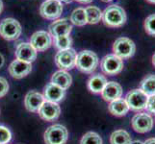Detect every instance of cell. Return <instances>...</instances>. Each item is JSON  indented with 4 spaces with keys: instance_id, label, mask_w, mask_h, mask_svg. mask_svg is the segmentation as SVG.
Instances as JSON below:
<instances>
[{
    "instance_id": "6da1fadb",
    "label": "cell",
    "mask_w": 155,
    "mask_h": 144,
    "mask_svg": "<svg viewBox=\"0 0 155 144\" xmlns=\"http://www.w3.org/2000/svg\"><path fill=\"white\" fill-rule=\"evenodd\" d=\"M102 21L109 28H119L124 26L127 20L126 13L119 5H110L102 12Z\"/></svg>"
},
{
    "instance_id": "7a4b0ae2",
    "label": "cell",
    "mask_w": 155,
    "mask_h": 144,
    "mask_svg": "<svg viewBox=\"0 0 155 144\" xmlns=\"http://www.w3.org/2000/svg\"><path fill=\"white\" fill-rule=\"evenodd\" d=\"M98 63V57L94 52L91 50H83L77 54L75 67L83 73L92 74L97 68Z\"/></svg>"
},
{
    "instance_id": "3957f363",
    "label": "cell",
    "mask_w": 155,
    "mask_h": 144,
    "mask_svg": "<svg viewBox=\"0 0 155 144\" xmlns=\"http://www.w3.org/2000/svg\"><path fill=\"white\" fill-rule=\"evenodd\" d=\"M112 49H113L114 55L120 58L121 60H126L134 56L136 52V45L131 39L126 38V37H120L115 40Z\"/></svg>"
},
{
    "instance_id": "277c9868",
    "label": "cell",
    "mask_w": 155,
    "mask_h": 144,
    "mask_svg": "<svg viewBox=\"0 0 155 144\" xmlns=\"http://www.w3.org/2000/svg\"><path fill=\"white\" fill-rule=\"evenodd\" d=\"M21 25L17 19L8 18L0 22V36L6 40H15L21 35Z\"/></svg>"
},
{
    "instance_id": "5b68a950",
    "label": "cell",
    "mask_w": 155,
    "mask_h": 144,
    "mask_svg": "<svg viewBox=\"0 0 155 144\" xmlns=\"http://www.w3.org/2000/svg\"><path fill=\"white\" fill-rule=\"evenodd\" d=\"M45 144H66L68 138V129L61 124H54L45 132Z\"/></svg>"
},
{
    "instance_id": "8992f818",
    "label": "cell",
    "mask_w": 155,
    "mask_h": 144,
    "mask_svg": "<svg viewBox=\"0 0 155 144\" xmlns=\"http://www.w3.org/2000/svg\"><path fill=\"white\" fill-rule=\"evenodd\" d=\"M101 70L108 76H115L122 71L124 67V60L114 54H108L102 58L100 62Z\"/></svg>"
},
{
    "instance_id": "52a82bcc",
    "label": "cell",
    "mask_w": 155,
    "mask_h": 144,
    "mask_svg": "<svg viewBox=\"0 0 155 144\" xmlns=\"http://www.w3.org/2000/svg\"><path fill=\"white\" fill-rule=\"evenodd\" d=\"M77 53L72 48L58 51L55 55V65L60 70H71L75 67Z\"/></svg>"
},
{
    "instance_id": "ba28073f",
    "label": "cell",
    "mask_w": 155,
    "mask_h": 144,
    "mask_svg": "<svg viewBox=\"0 0 155 144\" xmlns=\"http://www.w3.org/2000/svg\"><path fill=\"white\" fill-rule=\"evenodd\" d=\"M124 99L129 107V110L139 113L146 110L148 96L143 93L141 89H133L126 94Z\"/></svg>"
},
{
    "instance_id": "9c48e42d",
    "label": "cell",
    "mask_w": 155,
    "mask_h": 144,
    "mask_svg": "<svg viewBox=\"0 0 155 144\" xmlns=\"http://www.w3.org/2000/svg\"><path fill=\"white\" fill-rule=\"evenodd\" d=\"M63 5L59 0H45L40 7V14L44 18L55 20L61 17Z\"/></svg>"
},
{
    "instance_id": "30bf717a",
    "label": "cell",
    "mask_w": 155,
    "mask_h": 144,
    "mask_svg": "<svg viewBox=\"0 0 155 144\" xmlns=\"http://www.w3.org/2000/svg\"><path fill=\"white\" fill-rule=\"evenodd\" d=\"M154 121L152 116L147 113H139L132 117L131 126L139 134H146L152 130Z\"/></svg>"
},
{
    "instance_id": "8fae6325",
    "label": "cell",
    "mask_w": 155,
    "mask_h": 144,
    "mask_svg": "<svg viewBox=\"0 0 155 144\" xmlns=\"http://www.w3.org/2000/svg\"><path fill=\"white\" fill-rule=\"evenodd\" d=\"M38 114L42 120L52 122L59 118V116L61 114V108L58 105V103L45 101L40 110H38Z\"/></svg>"
},
{
    "instance_id": "7c38bea8",
    "label": "cell",
    "mask_w": 155,
    "mask_h": 144,
    "mask_svg": "<svg viewBox=\"0 0 155 144\" xmlns=\"http://www.w3.org/2000/svg\"><path fill=\"white\" fill-rule=\"evenodd\" d=\"M30 44L33 46L37 52L47 50L52 45V38L49 33L45 31H38L32 35Z\"/></svg>"
},
{
    "instance_id": "4fadbf2b",
    "label": "cell",
    "mask_w": 155,
    "mask_h": 144,
    "mask_svg": "<svg viewBox=\"0 0 155 144\" xmlns=\"http://www.w3.org/2000/svg\"><path fill=\"white\" fill-rule=\"evenodd\" d=\"M15 56L17 60L32 63L37 59V51L30 42H21L17 46Z\"/></svg>"
},
{
    "instance_id": "5bb4252c",
    "label": "cell",
    "mask_w": 155,
    "mask_h": 144,
    "mask_svg": "<svg viewBox=\"0 0 155 144\" xmlns=\"http://www.w3.org/2000/svg\"><path fill=\"white\" fill-rule=\"evenodd\" d=\"M48 30L50 36L53 38H57L60 36H68L72 31V24L67 18L57 19L49 25Z\"/></svg>"
},
{
    "instance_id": "9a60e30c",
    "label": "cell",
    "mask_w": 155,
    "mask_h": 144,
    "mask_svg": "<svg viewBox=\"0 0 155 144\" xmlns=\"http://www.w3.org/2000/svg\"><path fill=\"white\" fill-rule=\"evenodd\" d=\"M10 75L15 79H22L32 71V65L30 62L15 60L11 62L8 68Z\"/></svg>"
},
{
    "instance_id": "2e32d148",
    "label": "cell",
    "mask_w": 155,
    "mask_h": 144,
    "mask_svg": "<svg viewBox=\"0 0 155 144\" xmlns=\"http://www.w3.org/2000/svg\"><path fill=\"white\" fill-rule=\"evenodd\" d=\"M44 95L41 94L38 91L31 90L26 94L24 98V106L26 110L31 113H38V110L45 102Z\"/></svg>"
},
{
    "instance_id": "e0dca14e",
    "label": "cell",
    "mask_w": 155,
    "mask_h": 144,
    "mask_svg": "<svg viewBox=\"0 0 155 144\" xmlns=\"http://www.w3.org/2000/svg\"><path fill=\"white\" fill-rule=\"evenodd\" d=\"M66 90L56 86L53 83H48L44 88V97L45 101L59 103L65 98Z\"/></svg>"
},
{
    "instance_id": "ac0fdd59",
    "label": "cell",
    "mask_w": 155,
    "mask_h": 144,
    "mask_svg": "<svg viewBox=\"0 0 155 144\" xmlns=\"http://www.w3.org/2000/svg\"><path fill=\"white\" fill-rule=\"evenodd\" d=\"M122 93H124V90H122L120 85L117 82L111 81L107 83L104 89L101 92V96L107 102H112L114 100L121 98Z\"/></svg>"
},
{
    "instance_id": "d6986e66",
    "label": "cell",
    "mask_w": 155,
    "mask_h": 144,
    "mask_svg": "<svg viewBox=\"0 0 155 144\" xmlns=\"http://www.w3.org/2000/svg\"><path fill=\"white\" fill-rule=\"evenodd\" d=\"M107 79L102 74H94V75L91 76L90 79L88 80V88L91 92L98 94L102 92V90L104 89L105 86L107 85Z\"/></svg>"
},
{
    "instance_id": "ffe728a7",
    "label": "cell",
    "mask_w": 155,
    "mask_h": 144,
    "mask_svg": "<svg viewBox=\"0 0 155 144\" xmlns=\"http://www.w3.org/2000/svg\"><path fill=\"white\" fill-rule=\"evenodd\" d=\"M51 83L67 90L72 83V77L66 70H58L51 77Z\"/></svg>"
},
{
    "instance_id": "44dd1931",
    "label": "cell",
    "mask_w": 155,
    "mask_h": 144,
    "mask_svg": "<svg viewBox=\"0 0 155 144\" xmlns=\"http://www.w3.org/2000/svg\"><path fill=\"white\" fill-rule=\"evenodd\" d=\"M108 110L111 114L115 116H124L129 111V107H128L125 99L120 98L110 102Z\"/></svg>"
},
{
    "instance_id": "7402d4cb",
    "label": "cell",
    "mask_w": 155,
    "mask_h": 144,
    "mask_svg": "<svg viewBox=\"0 0 155 144\" xmlns=\"http://www.w3.org/2000/svg\"><path fill=\"white\" fill-rule=\"evenodd\" d=\"M131 136L124 130H117L110 136L111 144H131Z\"/></svg>"
},
{
    "instance_id": "603a6c76",
    "label": "cell",
    "mask_w": 155,
    "mask_h": 144,
    "mask_svg": "<svg viewBox=\"0 0 155 144\" xmlns=\"http://www.w3.org/2000/svg\"><path fill=\"white\" fill-rule=\"evenodd\" d=\"M85 12L89 24H97L102 18V11L97 6H88L85 8Z\"/></svg>"
},
{
    "instance_id": "cb8c5ba5",
    "label": "cell",
    "mask_w": 155,
    "mask_h": 144,
    "mask_svg": "<svg viewBox=\"0 0 155 144\" xmlns=\"http://www.w3.org/2000/svg\"><path fill=\"white\" fill-rule=\"evenodd\" d=\"M143 93H146L148 97L155 94V75L149 74L143 79L141 82V88Z\"/></svg>"
},
{
    "instance_id": "d4e9b609",
    "label": "cell",
    "mask_w": 155,
    "mask_h": 144,
    "mask_svg": "<svg viewBox=\"0 0 155 144\" xmlns=\"http://www.w3.org/2000/svg\"><path fill=\"white\" fill-rule=\"evenodd\" d=\"M71 22L76 26H84L88 24L86 12L84 8H77L73 11L71 14Z\"/></svg>"
},
{
    "instance_id": "484cf974",
    "label": "cell",
    "mask_w": 155,
    "mask_h": 144,
    "mask_svg": "<svg viewBox=\"0 0 155 144\" xmlns=\"http://www.w3.org/2000/svg\"><path fill=\"white\" fill-rule=\"evenodd\" d=\"M72 44V39L71 38V36H60L54 38V47L57 48L59 51L61 50H66L71 48Z\"/></svg>"
},
{
    "instance_id": "4316f807",
    "label": "cell",
    "mask_w": 155,
    "mask_h": 144,
    "mask_svg": "<svg viewBox=\"0 0 155 144\" xmlns=\"http://www.w3.org/2000/svg\"><path fill=\"white\" fill-rule=\"evenodd\" d=\"M80 144H103L102 138L94 132L86 133L80 140Z\"/></svg>"
},
{
    "instance_id": "83f0119b",
    "label": "cell",
    "mask_w": 155,
    "mask_h": 144,
    "mask_svg": "<svg viewBox=\"0 0 155 144\" xmlns=\"http://www.w3.org/2000/svg\"><path fill=\"white\" fill-rule=\"evenodd\" d=\"M143 28L147 34L155 37V14H151L147 17L143 22Z\"/></svg>"
},
{
    "instance_id": "f1b7e54d",
    "label": "cell",
    "mask_w": 155,
    "mask_h": 144,
    "mask_svg": "<svg viewBox=\"0 0 155 144\" xmlns=\"http://www.w3.org/2000/svg\"><path fill=\"white\" fill-rule=\"evenodd\" d=\"M12 139V133L7 127L0 125V144H7Z\"/></svg>"
},
{
    "instance_id": "f546056e",
    "label": "cell",
    "mask_w": 155,
    "mask_h": 144,
    "mask_svg": "<svg viewBox=\"0 0 155 144\" xmlns=\"http://www.w3.org/2000/svg\"><path fill=\"white\" fill-rule=\"evenodd\" d=\"M9 84L7 82V80L3 78V77H0V98L4 97L9 91Z\"/></svg>"
},
{
    "instance_id": "4dcf8cb0",
    "label": "cell",
    "mask_w": 155,
    "mask_h": 144,
    "mask_svg": "<svg viewBox=\"0 0 155 144\" xmlns=\"http://www.w3.org/2000/svg\"><path fill=\"white\" fill-rule=\"evenodd\" d=\"M146 110L149 114H155V94L152 96H149L147 104Z\"/></svg>"
},
{
    "instance_id": "1f68e13d",
    "label": "cell",
    "mask_w": 155,
    "mask_h": 144,
    "mask_svg": "<svg viewBox=\"0 0 155 144\" xmlns=\"http://www.w3.org/2000/svg\"><path fill=\"white\" fill-rule=\"evenodd\" d=\"M143 144H155V137L148 138V139H147L145 142H143Z\"/></svg>"
},
{
    "instance_id": "d6a6232c",
    "label": "cell",
    "mask_w": 155,
    "mask_h": 144,
    "mask_svg": "<svg viewBox=\"0 0 155 144\" xmlns=\"http://www.w3.org/2000/svg\"><path fill=\"white\" fill-rule=\"evenodd\" d=\"M75 1L81 4H89L91 2H93V0H75Z\"/></svg>"
},
{
    "instance_id": "836d02e7",
    "label": "cell",
    "mask_w": 155,
    "mask_h": 144,
    "mask_svg": "<svg viewBox=\"0 0 155 144\" xmlns=\"http://www.w3.org/2000/svg\"><path fill=\"white\" fill-rule=\"evenodd\" d=\"M4 62H5V59H4L3 55H2V54H0V68H1V67L3 66Z\"/></svg>"
},
{
    "instance_id": "e575fe53",
    "label": "cell",
    "mask_w": 155,
    "mask_h": 144,
    "mask_svg": "<svg viewBox=\"0 0 155 144\" xmlns=\"http://www.w3.org/2000/svg\"><path fill=\"white\" fill-rule=\"evenodd\" d=\"M2 11H3V2L2 0H0V14H1Z\"/></svg>"
},
{
    "instance_id": "d590c367",
    "label": "cell",
    "mask_w": 155,
    "mask_h": 144,
    "mask_svg": "<svg viewBox=\"0 0 155 144\" xmlns=\"http://www.w3.org/2000/svg\"><path fill=\"white\" fill-rule=\"evenodd\" d=\"M131 144H143V142H142L141 140H135V141H132Z\"/></svg>"
},
{
    "instance_id": "8d00e7d4",
    "label": "cell",
    "mask_w": 155,
    "mask_h": 144,
    "mask_svg": "<svg viewBox=\"0 0 155 144\" xmlns=\"http://www.w3.org/2000/svg\"><path fill=\"white\" fill-rule=\"evenodd\" d=\"M60 2H64V3H71L72 0H59Z\"/></svg>"
},
{
    "instance_id": "74e56055",
    "label": "cell",
    "mask_w": 155,
    "mask_h": 144,
    "mask_svg": "<svg viewBox=\"0 0 155 144\" xmlns=\"http://www.w3.org/2000/svg\"><path fill=\"white\" fill-rule=\"evenodd\" d=\"M152 65H153L154 67H155V52H154V54L152 55Z\"/></svg>"
},
{
    "instance_id": "f35d334b",
    "label": "cell",
    "mask_w": 155,
    "mask_h": 144,
    "mask_svg": "<svg viewBox=\"0 0 155 144\" xmlns=\"http://www.w3.org/2000/svg\"><path fill=\"white\" fill-rule=\"evenodd\" d=\"M146 1L150 4H155V0H146Z\"/></svg>"
},
{
    "instance_id": "ab89813d",
    "label": "cell",
    "mask_w": 155,
    "mask_h": 144,
    "mask_svg": "<svg viewBox=\"0 0 155 144\" xmlns=\"http://www.w3.org/2000/svg\"><path fill=\"white\" fill-rule=\"evenodd\" d=\"M101 1H103V2H105V3H108V2L113 1V0H101Z\"/></svg>"
}]
</instances>
